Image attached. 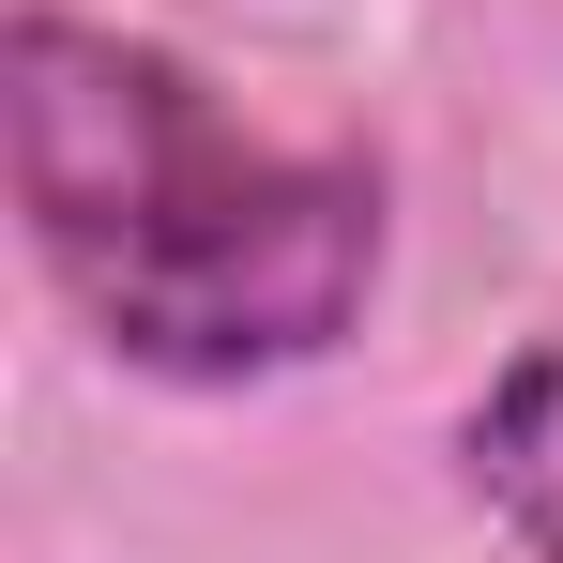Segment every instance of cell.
<instances>
[{
  "label": "cell",
  "instance_id": "cell-1",
  "mask_svg": "<svg viewBox=\"0 0 563 563\" xmlns=\"http://www.w3.org/2000/svg\"><path fill=\"white\" fill-rule=\"evenodd\" d=\"M0 168L77 335L153 396L335 366L396 260V168L366 137H260L184 46L62 0L0 15Z\"/></svg>",
  "mask_w": 563,
  "mask_h": 563
},
{
  "label": "cell",
  "instance_id": "cell-2",
  "mask_svg": "<svg viewBox=\"0 0 563 563\" xmlns=\"http://www.w3.org/2000/svg\"><path fill=\"white\" fill-rule=\"evenodd\" d=\"M457 503L518 563H563V335H533L457 396Z\"/></svg>",
  "mask_w": 563,
  "mask_h": 563
}]
</instances>
